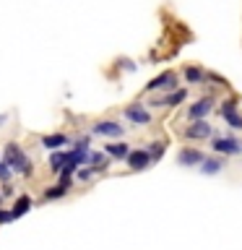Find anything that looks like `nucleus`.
<instances>
[{
	"mask_svg": "<svg viewBox=\"0 0 242 250\" xmlns=\"http://www.w3.org/2000/svg\"><path fill=\"white\" fill-rule=\"evenodd\" d=\"M177 89V73L175 70H167V73L156 76L154 81L146 83V91H172Z\"/></svg>",
	"mask_w": 242,
	"mask_h": 250,
	"instance_id": "obj_5",
	"label": "nucleus"
},
{
	"mask_svg": "<svg viewBox=\"0 0 242 250\" xmlns=\"http://www.w3.org/2000/svg\"><path fill=\"white\" fill-rule=\"evenodd\" d=\"M211 109H214V99H211V97H201L195 104L187 107V120H203V117L211 115Z\"/></svg>",
	"mask_w": 242,
	"mask_h": 250,
	"instance_id": "obj_8",
	"label": "nucleus"
},
{
	"mask_svg": "<svg viewBox=\"0 0 242 250\" xmlns=\"http://www.w3.org/2000/svg\"><path fill=\"white\" fill-rule=\"evenodd\" d=\"M125 162H128V167L133 172H141V169H146L148 164H151V154H148L146 148H130L128 156H125Z\"/></svg>",
	"mask_w": 242,
	"mask_h": 250,
	"instance_id": "obj_6",
	"label": "nucleus"
},
{
	"mask_svg": "<svg viewBox=\"0 0 242 250\" xmlns=\"http://www.w3.org/2000/svg\"><path fill=\"white\" fill-rule=\"evenodd\" d=\"M222 117H224V120L232 125L234 130H242V115L237 112V109H229V112H222Z\"/></svg>",
	"mask_w": 242,
	"mask_h": 250,
	"instance_id": "obj_18",
	"label": "nucleus"
},
{
	"mask_svg": "<svg viewBox=\"0 0 242 250\" xmlns=\"http://www.w3.org/2000/svg\"><path fill=\"white\" fill-rule=\"evenodd\" d=\"M146 151L151 154V162H159V159H161V154H164V144H161V141H154V144L148 146Z\"/></svg>",
	"mask_w": 242,
	"mask_h": 250,
	"instance_id": "obj_20",
	"label": "nucleus"
},
{
	"mask_svg": "<svg viewBox=\"0 0 242 250\" xmlns=\"http://www.w3.org/2000/svg\"><path fill=\"white\" fill-rule=\"evenodd\" d=\"M109 164H112V156H109V154H104V151H91L89 167H91L94 172H104Z\"/></svg>",
	"mask_w": 242,
	"mask_h": 250,
	"instance_id": "obj_11",
	"label": "nucleus"
},
{
	"mask_svg": "<svg viewBox=\"0 0 242 250\" xmlns=\"http://www.w3.org/2000/svg\"><path fill=\"white\" fill-rule=\"evenodd\" d=\"M224 169V159H203L201 162V172L203 175H219Z\"/></svg>",
	"mask_w": 242,
	"mask_h": 250,
	"instance_id": "obj_16",
	"label": "nucleus"
},
{
	"mask_svg": "<svg viewBox=\"0 0 242 250\" xmlns=\"http://www.w3.org/2000/svg\"><path fill=\"white\" fill-rule=\"evenodd\" d=\"M211 148L216 154H224V156H234L242 151V144L234 136H222V138H211Z\"/></svg>",
	"mask_w": 242,
	"mask_h": 250,
	"instance_id": "obj_3",
	"label": "nucleus"
},
{
	"mask_svg": "<svg viewBox=\"0 0 242 250\" xmlns=\"http://www.w3.org/2000/svg\"><path fill=\"white\" fill-rule=\"evenodd\" d=\"M62 162H65V151H62V148H55L52 156H50V169H52V172H60Z\"/></svg>",
	"mask_w": 242,
	"mask_h": 250,
	"instance_id": "obj_19",
	"label": "nucleus"
},
{
	"mask_svg": "<svg viewBox=\"0 0 242 250\" xmlns=\"http://www.w3.org/2000/svg\"><path fill=\"white\" fill-rule=\"evenodd\" d=\"M185 97H187L185 89H172L169 94H164V107H177V104H182Z\"/></svg>",
	"mask_w": 242,
	"mask_h": 250,
	"instance_id": "obj_14",
	"label": "nucleus"
},
{
	"mask_svg": "<svg viewBox=\"0 0 242 250\" xmlns=\"http://www.w3.org/2000/svg\"><path fill=\"white\" fill-rule=\"evenodd\" d=\"M68 144H70V138L65 136V133H52V136H44V138H42V146L50 148V151H55V148H62V146H68Z\"/></svg>",
	"mask_w": 242,
	"mask_h": 250,
	"instance_id": "obj_12",
	"label": "nucleus"
},
{
	"mask_svg": "<svg viewBox=\"0 0 242 250\" xmlns=\"http://www.w3.org/2000/svg\"><path fill=\"white\" fill-rule=\"evenodd\" d=\"M0 198H3V195H0Z\"/></svg>",
	"mask_w": 242,
	"mask_h": 250,
	"instance_id": "obj_26",
	"label": "nucleus"
},
{
	"mask_svg": "<svg viewBox=\"0 0 242 250\" xmlns=\"http://www.w3.org/2000/svg\"><path fill=\"white\" fill-rule=\"evenodd\" d=\"M29 208H31V198L29 195H19L16 198V203H13V219H19V216H23V214H29Z\"/></svg>",
	"mask_w": 242,
	"mask_h": 250,
	"instance_id": "obj_15",
	"label": "nucleus"
},
{
	"mask_svg": "<svg viewBox=\"0 0 242 250\" xmlns=\"http://www.w3.org/2000/svg\"><path fill=\"white\" fill-rule=\"evenodd\" d=\"M128 144H122V141H115V144H107L104 146V154H109L112 156V159H125V156H128Z\"/></svg>",
	"mask_w": 242,
	"mask_h": 250,
	"instance_id": "obj_13",
	"label": "nucleus"
},
{
	"mask_svg": "<svg viewBox=\"0 0 242 250\" xmlns=\"http://www.w3.org/2000/svg\"><path fill=\"white\" fill-rule=\"evenodd\" d=\"M5 123H8V115L3 112V115H0V128H3V125H5Z\"/></svg>",
	"mask_w": 242,
	"mask_h": 250,
	"instance_id": "obj_25",
	"label": "nucleus"
},
{
	"mask_svg": "<svg viewBox=\"0 0 242 250\" xmlns=\"http://www.w3.org/2000/svg\"><path fill=\"white\" fill-rule=\"evenodd\" d=\"M203 159H206V156H203V151H198V148H182V151L177 154L180 167H198Z\"/></svg>",
	"mask_w": 242,
	"mask_h": 250,
	"instance_id": "obj_9",
	"label": "nucleus"
},
{
	"mask_svg": "<svg viewBox=\"0 0 242 250\" xmlns=\"http://www.w3.org/2000/svg\"><path fill=\"white\" fill-rule=\"evenodd\" d=\"M182 136L190 138V141H206V138L214 136V125H211L206 117H203V120H190V125L182 130Z\"/></svg>",
	"mask_w": 242,
	"mask_h": 250,
	"instance_id": "obj_2",
	"label": "nucleus"
},
{
	"mask_svg": "<svg viewBox=\"0 0 242 250\" xmlns=\"http://www.w3.org/2000/svg\"><path fill=\"white\" fill-rule=\"evenodd\" d=\"M0 195H13V185H11V183H3V190H0Z\"/></svg>",
	"mask_w": 242,
	"mask_h": 250,
	"instance_id": "obj_24",
	"label": "nucleus"
},
{
	"mask_svg": "<svg viewBox=\"0 0 242 250\" xmlns=\"http://www.w3.org/2000/svg\"><path fill=\"white\" fill-rule=\"evenodd\" d=\"M89 144H91V138H89V136H83V138H78V141H76V146H73V148H89Z\"/></svg>",
	"mask_w": 242,
	"mask_h": 250,
	"instance_id": "obj_22",
	"label": "nucleus"
},
{
	"mask_svg": "<svg viewBox=\"0 0 242 250\" xmlns=\"http://www.w3.org/2000/svg\"><path fill=\"white\" fill-rule=\"evenodd\" d=\"M125 120H130L133 125H148L151 123V112L146 109V104H138V102H133V104H128L122 109Z\"/></svg>",
	"mask_w": 242,
	"mask_h": 250,
	"instance_id": "obj_4",
	"label": "nucleus"
},
{
	"mask_svg": "<svg viewBox=\"0 0 242 250\" xmlns=\"http://www.w3.org/2000/svg\"><path fill=\"white\" fill-rule=\"evenodd\" d=\"M68 190H70V177H60L58 185H52V188L44 190V198L47 201H58V198H62V195H68Z\"/></svg>",
	"mask_w": 242,
	"mask_h": 250,
	"instance_id": "obj_10",
	"label": "nucleus"
},
{
	"mask_svg": "<svg viewBox=\"0 0 242 250\" xmlns=\"http://www.w3.org/2000/svg\"><path fill=\"white\" fill-rule=\"evenodd\" d=\"M91 133H94V136H104V138H120L125 133V128L120 123H115V120H99L91 128Z\"/></svg>",
	"mask_w": 242,
	"mask_h": 250,
	"instance_id": "obj_7",
	"label": "nucleus"
},
{
	"mask_svg": "<svg viewBox=\"0 0 242 250\" xmlns=\"http://www.w3.org/2000/svg\"><path fill=\"white\" fill-rule=\"evenodd\" d=\"M11 177H13L11 167H8V164H5V159L0 156V180H3V183H11Z\"/></svg>",
	"mask_w": 242,
	"mask_h": 250,
	"instance_id": "obj_21",
	"label": "nucleus"
},
{
	"mask_svg": "<svg viewBox=\"0 0 242 250\" xmlns=\"http://www.w3.org/2000/svg\"><path fill=\"white\" fill-rule=\"evenodd\" d=\"M185 81L187 83H203L206 81V70H201V68H195V65H190V68H185Z\"/></svg>",
	"mask_w": 242,
	"mask_h": 250,
	"instance_id": "obj_17",
	"label": "nucleus"
},
{
	"mask_svg": "<svg viewBox=\"0 0 242 250\" xmlns=\"http://www.w3.org/2000/svg\"><path fill=\"white\" fill-rule=\"evenodd\" d=\"M3 159H5L8 167H11V172H19V175H23V177H29L31 172H34V169H31V159L21 151L19 144H5Z\"/></svg>",
	"mask_w": 242,
	"mask_h": 250,
	"instance_id": "obj_1",
	"label": "nucleus"
},
{
	"mask_svg": "<svg viewBox=\"0 0 242 250\" xmlns=\"http://www.w3.org/2000/svg\"><path fill=\"white\" fill-rule=\"evenodd\" d=\"M5 222H13V214L5 208H0V224H5Z\"/></svg>",
	"mask_w": 242,
	"mask_h": 250,
	"instance_id": "obj_23",
	"label": "nucleus"
}]
</instances>
